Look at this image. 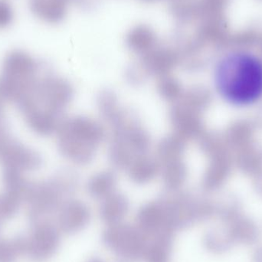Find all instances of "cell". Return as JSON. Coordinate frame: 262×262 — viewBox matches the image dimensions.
<instances>
[{"mask_svg": "<svg viewBox=\"0 0 262 262\" xmlns=\"http://www.w3.org/2000/svg\"><path fill=\"white\" fill-rule=\"evenodd\" d=\"M217 90L229 104L252 105L262 98V58L246 50L225 55L215 72Z\"/></svg>", "mask_w": 262, "mask_h": 262, "instance_id": "1", "label": "cell"}, {"mask_svg": "<svg viewBox=\"0 0 262 262\" xmlns=\"http://www.w3.org/2000/svg\"><path fill=\"white\" fill-rule=\"evenodd\" d=\"M38 66L35 60L23 51H12L5 58L0 75V100L15 101L32 87Z\"/></svg>", "mask_w": 262, "mask_h": 262, "instance_id": "2", "label": "cell"}, {"mask_svg": "<svg viewBox=\"0 0 262 262\" xmlns=\"http://www.w3.org/2000/svg\"><path fill=\"white\" fill-rule=\"evenodd\" d=\"M149 239L137 226L121 223L109 226L102 235L104 246L125 262L143 260Z\"/></svg>", "mask_w": 262, "mask_h": 262, "instance_id": "3", "label": "cell"}, {"mask_svg": "<svg viewBox=\"0 0 262 262\" xmlns=\"http://www.w3.org/2000/svg\"><path fill=\"white\" fill-rule=\"evenodd\" d=\"M32 228L31 233L26 235V255L35 262L48 261L59 248V229L48 221L34 225Z\"/></svg>", "mask_w": 262, "mask_h": 262, "instance_id": "4", "label": "cell"}, {"mask_svg": "<svg viewBox=\"0 0 262 262\" xmlns=\"http://www.w3.org/2000/svg\"><path fill=\"white\" fill-rule=\"evenodd\" d=\"M0 162L3 169H13L23 173L36 170L42 161L36 151L6 137L0 144Z\"/></svg>", "mask_w": 262, "mask_h": 262, "instance_id": "5", "label": "cell"}, {"mask_svg": "<svg viewBox=\"0 0 262 262\" xmlns=\"http://www.w3.org/2000/svg\"><path fill=\"white\" fill-rule=\"evenodd\" d=\"M90 219V212L85 205L80 202H68L60 209L58 229L68 235H73L84 230Z\"/></svg>", "mask_w": 262, "mask_h": 262, "instance_id": "6", "label": "cell"}, {"mask_svg": "<svg viewBox=\"0 0 262 262\" xmlns=\"http://www.w3.org/2000/svg\"><path fill=\"white\" fill-rule=\"evenodd\" d=\"M137 227L147 236H154L163 231H172L168 223L164 204L150 203L143 206L137 214Z\"/></svg>", "mask_w": 262, "mask_h": 262, "instance_id": "7", "label": "cell"}, {"mask_svg": "<svg viewBox=\"0 0 262 262\" xmlns=\"http://www.w3.org/2000/svg\"><path fill=\"white\" fill-rule=\"evenodd\" d=\"M174 232L163 231L152 236L145 252V262H169L173 244Z\"/></svg>", "mask_w": 262, "mask_h": 262, "instance_id": "8", "label": "cell"}, {"mask_svg": "<svg viewBox=\"0 0 262 262\" xmlns=\"http://www.w3.org/2000/svg\"><path fill=\"white\" fill-rule=\"evenodd\" d=\"M66 0H30L29 7L35 16L49 23H58L66 15Z\"/></svg>", "mask_w": 262, "mask_h": 262, "instance_id": "9", "label": "cell"}, {"mask_svg": "<svg viewBox=\"0 0 262 262\" xmlns=\"http://www.w3.org/2000/svg\"><path fill=\"white\" fill-rule=\"evenodd\" d=\"M128 211V203L122 195H112L107 197L100 209L101 220L112 225L121 223Z\"/></svg>", "mask_w": 262, "mask_h": 262, "instance_id": "10", "label": "cell"}, {"mask_svg": "<svg viewBox=\"0 0 262 262\" xmlns=\"http://www.w3.org/2000/svg\"><path fill=\"white\" fill-rule=\"evenodd\" d=\"M29 128L39 135H49L58 127L56 116L40 110H32L24 115Z\"/></svg>", "mask_w": 262, "mask_h": 262, "instance_id": "11", "label": "cell"}, {"mask_svg": "<svg viewBox=\"0 0 262 262\" xmlns=\"http://www.w3.org/2000/svg\"><path fill=\"white\" fill-rule=\"evenodd\" d=\"M23 199L12 192L5 191L0 195V222L10 220L16 215Z\"/></svg>", "mask_w": 262, "mask_h": 262, "instance_id": "12", "label": "cell"}, {"mask_svg": "<svg viewBox=\"0 0 262 262\" xmlns=\"http://www.w3.org/2000/svg\"><path fill=\"white\" fill-rule=\"evenodd\" d=\"M21 255L15 238L0 239V262H15Z\"/></svg>", "mask_w": 262, "mask_h": 262, "instance_id": "13", "label": "cell"}, {"mask_svg": "<svg viewBox=\"0 0 262 262\" xmlns=\"http://www.w3.org/2000/svg\"><path fill=\"white\" fill-rule=\"evenodd\" d=\"M154 41V35L149 29L140 28L132 32L130 36L131 46L138 50L150 47Z\"/></svg>", "mask_w": 262, "mask_h": 262, "instance_id": "14", "label": "cell"}, {"mask_svg": "<svg viewBox=\"0 0 262 262\" xmlns=\"http://www.w3.org/2000/svg\"><path fill=\"white\" fill-rule=\"evenodd\" d=\"M12 6L6 0H0V29L7 27L13 20Z\"/></svg>", "mask_w": 262, "mask_h": 262, "instance_id": "15", "label": "cell"}, {"mask_svg": "<svg viewBox=\"0 0 262 262\" xmlns=\"http://www.w3.org/2000/svg\"><path fill=\"white\" fill-rule=\"evenodd\" d=\"M255 259H256V262H262V249L258 251V253L256 254Z\"/></svg>", "mask_w": 262, "mask_h": 262, "instance_id": "16", "label": "cell"}, {"mask_svg": "<svg viewBox=\"0 0 262 262\" xmlns=\"http://www.w3.org/2000/svg\"><path fill=\"white\" fill-rule=\"evenodd\" d=\"M87 262H104L101 258L98 257H94V258H90Z\"/></svg>", "mask_w": 262, "mask_h": 262, "instance_id": "17", "label": "cell"}, {"mask_svg": "<svg viewBox=\"0 0 262 262\" xmlns=\"http://www.w3.org/2000/svg\"><path fill=\"white\" fill-rule=\"evenodd\" d=\"M2 117H3V109H2L1 104H0V121H1Z\"/></svg>", "mask_w": 262, "mask_h": 262, "instance_id": "18", "label": "cell"}, {"mask_svg": "<svg viewBox=\"0 0 262 262\" xmlns=\"http://www.w3.org/2000/svg\"><path fill=\"white\" fill-rule=\"evenodd\" d=\"M1 223H2L1 222H0V226H1Z\"/></svg>", "mask_w": 262, "mask_h": 262, "instance_id": "19", "label": "cell"}]
</instances>
